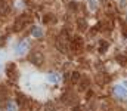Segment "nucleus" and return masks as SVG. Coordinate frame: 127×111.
Returning a JSON list of instances; mask_svg holds the SVG:
<instances>
[{
    "label": "nucleus",
    "instance_id": "f257e3e1",
    "mask_svg": "<svg viewBox=\"0 0 127 111\" xmlns=\"http://www.w3.org/2000/svg\"><path fill=\"white\" fill-rule=\"evenodd\" d=\"M31 21V18L28 16V15H21L16 21H15V25H13V30L15 31H21L24 27H25V24H28Z\"/></svg>",
    "mask_w": 127,
    "mask_h": 111
},
{
    "label": "nucleus",
    "instance_id": "f03ea898",
    "mask_svg": "<svg viewBox=\"0 0 127 111\" xmlns=\"http://www.w3.org/2000/svg\"><path fill=\"white\" fill-rule=\"evenodd\" d=\"M71 49L75 52V53H78L81 49H83V38L80 36H75L71 38Z\"/></svg>",
    "mask_w": 127,
    "mask_h": 111
},
{
    "label": "nucleus",
    "instance_id": "7ed1b4c3",
    "mask_svg": "<svg viewBox=\"0 0 127 111\" xmlns=\"http://www.w3.org/2000/svg\"><path fill=\"white\" fill-rule=\"evenodd\" d=\"M30 61H31V64H34V65H41L43 61H44V56H43L41 52H31Z\"/></svg>",
    "mask_w": 127,
    "mask_h": 111
},
{
    "label": "nucleus",
    "instance_id": "20e7f679",
    "mask_svg": "<svg viewBox=\"0 0 127 111\" xmlns=\"http://www.w3.org/2000/svg\"><path fill=\"white\" fill-rule=\"evenodd\" d=\"M28 47H30L28 41H27V40H22V41H19V43L15 46V52H16V55H22L25 50H28Z\"/></svg>",
    "mask_w": 127,
    "mask_h": 111
},
{
    "label": "nucleus",
    "instance_id": "39448f33",
    "mask_svg": "<svg viewBox=\"0 0 127 111\" xmlns=\"http://www.w3.org/2000/svg\"><path fill=\"white\" fill-rule=\"evenodd\" d=\"M114 92H115V95H117V96H120L121 99L127 98V90L124 89V87H123V86H115Z\"/></svg>",
    "mask_w": 127,
    "mask_h": 111
},
{
    "label": "nucleus",
    "instance_id": "423d86ee",
    "mask_svg": "<svg viewBox=\"0 0 127 111\" xmlns=\"http://www.w3.org/2000/svg\"><path fill=\"white\" fill-rule=\"evenodd\" d=\"M62 101L65 102V104H71L72 101H75V96L72 95V93H65L62 96Z\"/></svg>",
    "mask_w": 127,
    "mask_h": 111
},
{
    "label": "nucleus",
    "instance_id": "0eeeda50",
    "mask_svg": "<svg viewBox=\"0 0 127 111\" xmlns=\"http://www.w3.org/2000/svg\"><path fill=\"white\" fill-rule=\"evenodd\" d=\"M77 27H78V30H81V31H84L86 28H87V22L83 19V18H80L78 21H77Z\"/></svg>",
    "mask_w": 127,
    "mask_h": 111
},
{
    "label": "nucleus",
    "instance_id": "6e6552de",
    "mask_svg": "<svg viewBox=\"0 0 127 111\" xmlns=\"http://www.w3.org/2000/svg\"><path fill=\"white\" fill-rule=\"evenodd\" d=\"M117 62H118L121 67H126L127 65V56L126 55H118V56H117Z\"/></svg>",
    "mask_w": 127,
    "mask_h": 111
},
{
    "label": "nucleus",
    "instance_id": "1a4fd4ad",
    "mask_svg": "<svg viewBox=\"0 0 127 111\" xmlns=\"http://www.w3.org/2000/svg\"><path fill=\"white\" fill-rule=\"evenodd\" d=\"M106 49H108V41L106 40H100V43H99V52L103 53V52H106Z\"/></svg>",
    "mask_w": 127,
    "mask_h": 111
},
{
    "label": "nucleus",
    "instance_id": "9d476101",
    "mask_svg": "<svg viewBox=\"0 0 127 111\" xmlns=\"http://www.w3.org/2000/svg\"><path fill=\"white\" fill-rule=\"evenodd\" d=\"M31 34L34 37H41V36H43V31H41V28H38V27H32Z\"/></svg>",
    "mask_w": 127,
    "mask_h": 111
},
{
    "label": "nucleus",
    "instance_id": "9b49d317",
    "mask_svg": "<svg viewBox=\"0 0 127 111\" xmlns=\"http://www.w3.org/2000/svg\"><path fill=\"white\" fill-rule=\"evenodd\" d=\"M47 80H49L50 83H56V81L59 80V75H58L56 73H50L49 75H47Z\"/></svg>",
    "mask_w": 127,
    "mask_h": 111
},
{
    "label": "nucleus",
    "instance_id": "f8f14e48",
    "mask_svg": "<svg viewBox=\"0 0 127 111\" xmlns=\"http://www.w3.org/2000/svg\"><path fill=\"white\" fill-rule=\"evenodd\" d=\"M87 87H89V78L84 77V78L81 80V83H80V90H86Z\"/></svg>",
    "mask_w": 127,
    "mask_h": 111
},
{
    "label": "nucleus",
    "instance_id": "ddd939ff",
    "mask_svg": "<svg viewBox=\"0 0 127 111\" xmlns=\"http://www.w3.org/2000/svg\"><path fill=\"white\" fill-rule=\"evenodd\" d=\"M97 28H99V30H102V31H105L106 28H109L108 21H100V22H99V25H97Z\"/></svg>",
    "mask_w": 127,
    "mask_h": 111
},
{
    "label": "nucleus",
    "instance_id": "4468645a",
    "mask_svg": "<svg viewBox=\"0 0 127 111\" xmlns=\"http://www.w3.org/2000/svg\"><path fill=\"white\" fill-rule=\"evenodd\" d=\"M6 73H7V75L12 78V73H15V65H13V64H9L7 68H6Z\"/></svg>",
    "mask_w": 127,
    "mask_h": 111
},
{
    "label": "nucleus",
    "instance_id": "2eb2a0df",
    "mask_svg": "<svg viewBox=\"0 0 127 111\" xmlns=\"http://www.w3.org/2000/svg\"><path fill=\"white\" fill-rule=\"evenodd\" d=\"M25 102H27V98L22 93H18V104L19 105H25Z\"/></svg>",
    "mask_w": 127,
    "mask_h": 111
},
{
    "label": "nucleus",
    "instance_id": "dca6fc26",
    "mask_svg": "<svg viewBox=\"0 0 127 111\" xmlns=\"http://www.w3.org/2000/svg\"><path fill=\"white\" fill-rule=\"evenodd\" d=\"M43 22H44V24H49V22H55V18H53V15H46V16L43 18Z\"/></svg>",
    "mask_w": 127,
    "mask_h": 111
},
{
    "label": "nucleus",
    "instance_id": "f3484780",
    "mask_svg": "<svg viewBox=\"0 0 127 111\" xmlns=\"http://www.w3.org/2000/svg\"><path fill=\"white\" fill-rule=\"evenodd\" d=\"M44 111H56V110H55V105H53L52 102H47V104L44 105Z\"/></svg>",
    "mask_w": 127,
    "mask_h": 111
},
{
    "label": "nucleus",
    "instance_id": "a211bd4d",
    "mask_svg": "<svg viewBox=\"0 0 127 111\" xmlns=\"http://www.w3.org/2000/svg\"><path fill=\"white\" fill-rule=\"evenodd\" d=\"M7 10V7H6V3H4V0H0V13H4Z\"/></svg>",
    "mask_w": 127,
    "mask_h": 111
},
{
    "label": "nucleus",
    "instance_id": "6ab92c4d",
    "mask_svg": "<svg viewBox=\"0 0 127 111\" xmlns=\"http://www.w3.org/2000/svg\"><path fill=\"white\" fill-rule=\"evenodd\" d=\"M80 78V74L77 73V71H74V73L71 74V81H77Z\"/></svg>",
    "mask_w": 127,
    "mask_h": 111
},
{
    "label": "nucleus",
    "instance_id": "aec40b11",
    "mask_svg": "<svg viewBox=\"0 0 127 111\" xmlns=\"http://www.w3.org/2000/svg\"><path fill=\"white\" fill-rule=\"evenodd\" d=\"M15 110H16L15 104L13 102H7V111H15Z\"/></svg>",
    "mask_w": 127,
    "mask_h": 111
},
{
    "label": "nucleus",
    "instance_id": "412c9836",
    "mask_svg": "<svg viewBox=\"0 0 127 111\" xmlns=\"http://www.w3.org/2000/svg\"><path fill=\"white\" fill-rule=\"evenodd\" d=\"M89 4H90V9H92V10H95V9H96V3H95V0H89Z\"/></svg>",
    "mask_w": 127,
    "mask_h": 111
},
{
    "label": "nucleus",
    "instance_id": "4be33fe9",
    "mask_svg": "<svg viewBox=\"0 0 127 111\" xmlns=\"http://www.w3.org/2000/svg\"><path fill=\"white\" fill-rule=\"evenodd\" d=\"M72 111H84V110H83L81 107H78V105H77V107H74V108H72Z\"/></svg>",
    "mask_w": 127,
    "mask_h": 111
},
{
    "label": "nucleus",
    "instance_id": "5701e85b",
    "mask_svg": "<svg viewBox=\"0 0 127 111\" xmlns=\"http://www.w3.org/2000/svg\"><path fill=\"white\" fill-rule=\"evenodd\" d=\"M69 7H71V9H75V7H77V3H71V6H69Z\"/></svg>",
    "mask_w": 127,
    "mask_h": 111
},
{
    "label": "nucleus",
    "instance_id": "b1692460",
    "mask_svg": "<svg viewBox=\"0 0 127 111\" xmlns=\"http://www.w3.org/2000/svg\"><path fill=\"white\" fill-rule=\"evenodd\" d=\"M123 33H124V36L127 37V28H124V30H123Z\"/></svg>",
    "mask_w": 127,
    "mask_h": 111
},
{
    "label": "nucleus",
    "instance_id": "393cba45",
    "mask_svg": "<svg viewBox=\"0 0 127 111\" xmlns=\"http://www.w3.org/2000/svg\"><path fill=\"white\" fill-rule=\"evenodd\" d=\"M99 1H100V3H106V0H99Z\"/></svg>",
    "mask_w": 127,
    "mask_h": 111
},
{
    "label": "nucleus",
    "instance_id": "a878e982",
    "mask_svg": "<svg viewBox=\"0 0 127 111\" xmlns=\"http://www.w3.org/2000/svg\"><path fill=\"white\" fill-rule=\"evenodd\" d=\"M124 84H126V86H127V80H126V81H124Z\"/></svg>",
    "mask_w": 127,
    "mask_h": 111
}]
</instances>
